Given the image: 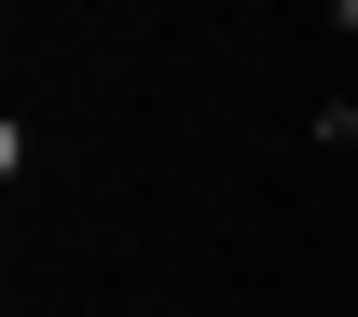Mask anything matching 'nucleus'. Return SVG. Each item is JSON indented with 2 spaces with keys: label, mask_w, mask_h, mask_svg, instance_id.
<instances>
[{
  "label": "nucleus",
  "mask_w": 358,
  "mask_h": 317,
  "mask_svg": "<svg viewBox=\"0 0 358 317\" xmlns=\"http://www.w3.org/2000/svg\"><path fill=\"white\" fill-rule=\"evenodd\" d=\"M317 138H331V152H358V97H331V111H317Z\"/></svg>",
  "instance_id": "f257e3e1"
},
{
  "label": "nucleus",
  "mask_w": 358,
  "mask_h": 317,
  "mask_svg": "<svg viewBox=\"0 0 358 317\" xmlns=\"http://www.w3.org/2000/svg\"><path fill=\"white\" fill-rule=\"evenodd\" d=\"M331 28H345V42H358V0H331Z\"/></svg>",
  "instance_id": "f03ea898"
}]
</instances>
